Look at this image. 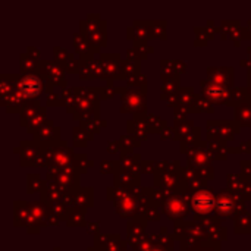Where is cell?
<instances>
[{
	"label": "cell",
	"instance_id": "6da1fadb",
	"mask_svg": "<svg viewBox=\"0 0 251 251\" xmlns=\"http://www.w3.org/2000/svg\"><path fill=\"white\" fill-rule=\"evenodd\" d=\"M193 207L197 213L207 215L213 209V196L206 190L197 193L193 199Z\"/></svg>",
	"mask_w": 251,
	"mask_h": 251
},
{
	"label": "cell",
	"instance_id": "7a4b0ae2",
	"mask_svg": "<svg viewBox=\"0 0 251 251\" xmlns=\"http://www.w3.org/2000/svg\"><path fill=\"white\" fill-rule=\"evenodd\" d=\"M21 91L25 97H35L38 96L40 90H41V82L35 75H25L21 82Z\"/></svg>",
	"mask_w": 251,
	"mask_h": 251
},
{
	"label": "cell",
	"instance_id": "3957f363",
	"mask_svg": "<svg viewBox=\"0 0 251 251\" xmlns=\"http://www.w3.org/2000/svg\"><path fill=\"white\" fill-rule=\"evenodd\" d=\"M207 94H209V97L213 99V100H222V97L226 96V91H225V88H222V87L212 85V87L207 90Z\"/></svg>",
	"mask_w": 251,
	"mask_h": 251
}]
</instances>
